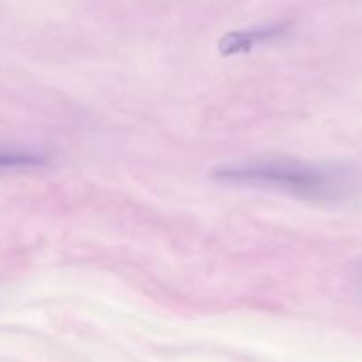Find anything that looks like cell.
<instances>
[{
	"mask_svg": "<svg viewBox=\"0 0 362 362\" xmlns=\"http://www.w3.org/2000/svg\"><path fill=\"white\" fill-rule=\"evenodd\" d=\"M212 177L221 182L279 191L317 204H336L352 191L343 170L297 161H251L219 166Z\"/></svg>",
	"mask_w": 362,
	"mask_h": 362,
	"instance_id": "obj_1",
	"label": "cell"
},
{
	"mask_svg": "<svg viewBox=\"0 0 362 362\" xmlns=\"http://www.w3.org/2000/svg\"><path fill=\"white\" fill-rule=\"evenodd\" d=\"M279 34L278 27H267V28H257V30H243V32H232L221 37L219 41V49L223 55H235V53H246L253 48L258 42L265 41V39L274 37Z\"/></svg>",
	"mask_w": 362,
	"mask_h": 362,
	"instance_id": "obj_2",
	"label": "cell"
},
{
	"mask_svg": "<svg viewBox=\"0 0 362 362\" xmlns=\"http://www.w3.org/2000/svg\"><path fill=\"white\" fill-rule=\"evenodd\" d=\"M46 156L41 152L18 151V148H0V170L30 168L46 163Z\"/></svg>",
	"mask_w": 362,
	"mask_h": 362,
	"instance_id": "obj_3",
	"label": "cell"
}]
</instances>
